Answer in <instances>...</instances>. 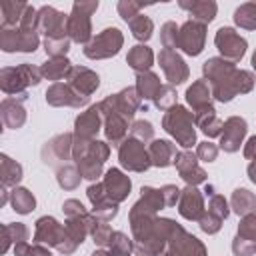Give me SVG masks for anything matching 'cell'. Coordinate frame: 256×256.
<instances>
[{
    "mask_svg": "<svg viewBox=\"0 0 256 256\" xmlns=\"http://www.w3.org/2000/svg\"><path fill=\"white\" fill-rule=\"evenodd\" d=\"M164 130L174 136V140L182 148H192L196 144V132H194V112H188L184 106L176 104L170 110H166L162 118Z\"/></svg>",
    "mask_w": 256,
    "mask_h": 256,
    "instance_id": "1",
    "label": "cell"
},
{
    "mask_svg": "<svg viewBox=\"0 0 256 256\" xmlns=\"http://www.w3.org/2000/svg\"><path fill=\"white\" fill-rule=\"evenodd\" d=\"M42 80V70L32 64L8 66L0 70V88L8 96H22L28 86H36Z\"/></svg>",
    "mask_w": 256,
    "mask_h": 256,
    "instance_id": "2",
    "label": "cell"
},
{
    "mask_svg": "<svg viewBox=\"0 0 256 256\" xmlns=\"http://www.w3.org/2000/svg\"><path fill=\"white\" fill-rule=\"evenodd\" d=\"M34 244H48L56 248L60 254H72L76 250V242L68 236L66 226H62L56 218L52 216H42L36 222V232H34Z\"/></svg>",
    "mask_w": 256,
    "mask_h": 256,
    "instance_id": "3",
    "label": "cell"
},
{
    "mask_svg": "<svg viewBox=\"0 0 256 256\" xmlns=\"http://www.w3.org/2000/svg\"><path fill=\"white\" fill-rule=\"evenodd\" d=\"M98 2H76L72 6V14L68 16L66 22V34L70 40L74 42H82L88 44L92 40V24H90V16L92 12H96Z\"/></svg>",
    "mask_w": 256,
    "mask_h": 256,
    "instance_id": "4",
    "label": "cell"
},
{
    "mask_svg": "<svg viewBox=\"0 0 256 256\" xmlns=\"http://www.w3.org/2000/svg\"><path fill=\"white\" fill-rule=\"evenodd\" d=\"M98 110L104 118V134L108 138V142H112V146H120L126 140L128 134V124L130 120L126 116H122L116 108H114V100L112 96L104 98L102 102H98Z\"/></svg>",
    "mask_w": 256,
    "mask_h": 256,
    "instance_id": "5",
    "label": "cell"
},
{
    "mask_svg": "<svg viewBox=\"0 0 256 256\" xmlns=\"http://www.w3.org/2000/svg\"><path fill=\"white\" fill-rule=\"evenodd\" d=\"M124 38L122 32L118 28H106L100 34H96L86 46H84V54L92 60H102V58H110L114 54H118V50L122 48Z\"/></svg>",
    "mask_w": 256,
    "mask_h": 256,
    "instance_id": "6",
    "label": "cell"
},
{
    "mask_svg": "<svg viewBox=\"0 0 256 256\" xmlns=\"http://www.w3.org/2000/svg\"><path fill=\"white\" fill-rule=\"evenodd\" d=\"M118 160H120L122 168L130 170V172H144L152 166L148 148H144V144L132 136L126 138L118 146Z\"/></svg>",
    "mask_w": 256,
    "mask_h": 256,
    "instance_id": "7",
    "label": "cell"
},
{
    "mask_svg": "<svg viewBox=\"0 0 256 256\" xmlns=\"http://www.w3.org/2000/svg\"><path fill=\"white\" fill-rule=\"evenodd\" d=\"M38 44V32H26L22 28H0V48L4 52H34Z\"/></svg>",
    "mask_w": 256,
    "mask_h": 256,
    "instance_id": "8",
    "label": "cell"
},
{
    "mask_svg": "<svg viewBox=\"0 0 256 256\" xmlns=\"http://www.w3.org/2000/svg\"><path fill=\"white\" fill-rule=\"evenodd\" d=\"M214 44H216V48L220 50L222 58L228 60V62H232V64L240 62V58H242L244 52H246V40H244L236 30H232V28H228V26H222V28L216 32Z\"/></svg>",
    "mask_w": 256,
    "mask_h": 256,
    "instance_id": "9",
    "label": "cell"
},
{
    "mask_svg": "<svg viewBox=\"0 0 256 256\" xmlns=\"http://www.w3.org/2000/svg\"><path fill=\"white\" fill-rule=\"evenodd\" d=\"M206 26L196 20H186L178 30V48L188 56H198L204 48Z\"/></svg>",
    "mask_w": 256,
    "mask_h": 256,
    "instance_id": "10",
    "label": "cell"
},
{
    "mask_svg": "<svg viewBox=\"0 0 256 256\" xmlns=\"http://www.w3.org/2000/svg\"><path fill=\"white\" fill-rule=\"evenodd\" d=\"M72 146H74V134H58L42 148V160L48 166L60 168L72 156Z\"/></svg>",
    "mask_w": 256,
    "mask_h": 256,
    "instance_id": "11",
    "label": "cell"
},
{
    "mask_svg": "<svg viewBox=\"0 0 256 256\" xmlns=\"http://www.w3.org/2000/svg\"><path fill=\"white\" fill-rule=\"evenodd\" d=\"M66 22L68 18L52 6H42L38 10V32H42L46 38H68Z\"/></svg>",
    "mask_w": 256,
    "mask_h": 256,
    "instance_id": "12",
    "label": "cell"
},
{
    "mask_svg": "<svg viewBox=\"0 0 256 256\" xmlns=\"http://www.w3.org/2000/svg\"><path fill=\"white\" fill-rule=\"evenodd\" d=\"M158 62H160V68L164 70V76L166 80L174 86V84H182L184 80H188V66L186 62L178 56L176 50H166L162 48L160 54H158Z\"/></svg>",
    "mask_w": 256,
    "mask_h": 256,
    "instance_id": "13",
    "label": "cell"
},
{
    "mask_svg": "<svg viewBox=\"0 0 256 256\" xmlns=\"http://www.w3.org/2000/svg\"><path fill=\"white\" fill-rule=\"evenodd\" d=\"M46 102L50 106H74V108H80V106H86L90 102V98L80 96L70 84L54 82L46 90Z\"/></svg>",
    "mask_w": 256,
    "mask_h": 256,
    "instance_id": "14",
    "label": "cell"
},
{
    "mask_svg": "<svg viewBox=\"0 0 256 256\" xmlns=\"http://www.w3.org/2000/svg\"><path fill=\"white\" fill-rule=\"evenodd\" d=\"M246 120L240 118V116H232L224 122V128H222V134H220V148L224 152H236L240 150V144L246 136Z\"/></svg>",
    "mask_w": 256,
    "mask_h": 256,
    "instance_id": "15",
    "label": "cell"
},
{
    "mask_svg": "<svg viewBox=\"0 0 256 256\" xmlns=\"http://www.w3.org/2000/svg\"><path fill=\"white\" fill-rule=\"evenodd\" d=\"M174 164H176V170H178L180 178H182L188 186H196V184H200V182L206 180V172L198 166L196 154H192V152H188V150L178 152Z\"/></svg>",
    "mask_w": 256,
    "mask_h": 256,
    "instance_id": "16",
    "label": "cell"
},
{
    "mask_svg": "<svg viewBox=\"0 0 256 256\" xmlns=\"http://www.w3.org/2000/svg\"><path fill=\"white\" fill-rule=\"evenodd\" d=\"M104 118L96 106H90L86 112H82L74 122V138L76 140H94L96 132L100 130Z\"/></svg>",
    "mask_w": 256,
    "mask_h": 256,
    "instance_id": "17",
    "label": "cell"
},
{
    "mask_svg": "<svg viewBox=\"0 0 256 256\" xmlns=\"http://www.w3.org/2000/svg\"><path fill=\"white\" fill-rule=\"evenodd\" d=\"M66 78H68V84H70L80 96H86V98H90V94H92V92L98 88V84H100L98 74L92 72V70L86 68V66H72Z\"/></svg>",
    "mask_w": 256,
    "mask_h": 256,
    "instance_id": "18",
    "label": "cell"
},
{
    "mask_svg": "<svg viewBox=\"0 0 256 256\" xmlns=\"http://www.w3.org/2000/svg\"><path fill=\"white\" fill-rule=\"evenodd\" d=\"M140 192H142V194H140V200L132 206L130 216H156V212L166 206L160 188L144 186Z\"/></svg>",
    "mask_w": 256,
    "mask_h": 256,
    "instance_id": "19",
    "label": "cell"
},
{
    "mask_svg": "<svg viewBox=\"0 0 256 256\" xmlns=\"http://www.w3.org/2000/svg\"><path fill=\"white\" fill-rule=\"evenodd\" d=\"M26 100V94L22 96H6L0 104V116H2V122L6 128H20L24 122H26V110H24V102Z\"/></svg>",
    "mask_w": 256,
    "mask_h": 256,
    "instance_id": "20",
    "label": "cell"
},
{
    "mask_svg": "<svg viewBox=\"0 0 256 256\" xmlns=\"http://www.w3.org/2000/svg\"><path fill=\"white\" fill-rule=\"evenodd\" d=\"M102 184H104V188H106V194H108V198L112 200V202H122L124 198H128V194H130V178L122 172V170H118V168H110V170H106V174H104V180H102Z\"/></svg>",
    "mask_w": 256,
    "mask_h": 256,
    "instance_id": "21",
    "label": "cell"
},
{
    "mask_svg": "<svg viewBox=\"0 0 256 256\" xmlns=\"http://www.w3.org/2000/svg\"><path fill=\"white\" fill-rule=\"evenodd\" d=\"M178 212L186 220H200L202 218V214H204V200H202V194L196 190V186H186L180 192Z\"/></svg>",
    "mask_w": 256,
    "mask_h": 256,
    "instance_id": "22",
    "label": "cell"
},
{
    "mask_svg": "<svg viewBox=\"0 0 256 256\" xmlns=\"http://www.w3.org/2000/svg\"><path fill=\"white\" fill-rule=\"evenodd\" d=\"M234 64L224 60V58H210L204 62L202 66V72H204V80L210 84V86H216L220 84L222 80H226L228 76L234 74Z\"/></svg>",
    "mask_w": 256,
    "mask_h": 256,
    "instance_id": "23",
    "label": "cell"
},
{
    "mask_svg": "<svg viewBox=\"0 0 256 256\" xmlns=\"http://www.w3.org/2000/svg\"><path fill=\"white\" fill-rule=\"evenodd\" d=\"M112 100H114V108H116L122 116H126L128 120H132L134 114H136V110L142 106V98H140L136 86H130V88L120 90L118 94L112 96Z\"/></svg>",
    "mask_w": 256,
    "mask_h": 256,
    "instance_id": "24",
    "label": "cell"
},
{
    "mask_svg": "<svg viewBox=\"0 0 256 256\" xmlns=\"http://www.w3.org/2000/svg\"><path fill=\"white\" fill-rule=\"evenodd\" d=\"M194 124H196L208 138L220 136V134H222V128H224V122L216 116V110H214L212 104L194 112Z\"/></svg>",
    "mask_w": 256,
    "mask_h": 256,
    "instance_id": "25",
    "label": "cell"
},
{
    "mask_svg": "<svg viewBox=\"0 0 256 256\" xmlns=\"http://www.w3.org/2000/svg\"><path fill=\"white\" fill-rule=\"evenodd\" d=\"M148 154H150L152 166L166 168V166L174 164L178 152H176V146L168 140H152V144L148 146Z\"/></svg>",
    "mask_w": 256,
    "mask_h": 256,
    "instance_id": "26",
    "label": "cell"
},
{
    "mask_svg": "<svg viewBox=\"0 0 256 256\" xmlns=\"http://www.w3.org/2000/svg\"><path fill=\"white\" fill-rule=\"evenodd\" d=\"M180 8L188 10L190 16H192V20H196L200 24L212 22L214 16H216V10H218L216 2H212V0H192V2L180 0Z\"/></svg>",
    "mask_w": 256,
    "mask_h": 256,
    "instance_id": "27",
    "label": "cell"
},
{
    "mask_svg": "<svg viewBox=\"0 0 256 256\" xmlns=\"http://www.w3.org/2000/svg\"><path fill=\"white\" fill-rule=\"evenodd\" d=\"M26 2L16 0H2L0 2V14H2V26L0 28H18L22 22V16L26 12Z\"/></svg>",
    "mask_w": 256,
    "mask_h": 256,
    "instance_id": "28",
    "label": "cell"
},
{
    "mask_svg": "<svg viewBox=\"0 0 256 256\" xmlns=\"http://www.w3.org/2000/svg\"><path fill=\"white\" fill-rule=\"evenodd\" d=\"M126 62H128V66H130L132 70H136L138 74L150 72V66H152V62H154V54H152V50H150L148 46L138 44V46L130 48V52H128V56H126Z\"/></svg>",
    "mask_w": 256,
    "mask_h": 256,
    "instance_id": "29",
    "label": "cell"
},
{
    "mask_svg": "<svg viewBox=\"0 0 256 256\" xmlns=\"http://www.w3.org/2000/svg\"><path fill=\"white\" fill-rule=\"evenodd\" d=\"M210 96H212V90L208 88V82L206 80H196L188 90H186V100L188 104L192 106V110H200V108H206L210 106Z\"/></svg>",
    "mask_w": 256,
    "mask_h": 256,
    "instance_id": "30",
    "label": "cell"
},
{
    "mask_svg": "<svg viewBox=\"0 0 256 256\" xmlns=\"http://www.w3.org/2000/svg\"><path fill=\"white\" fill-rule=\"evenodd\" d=\"M0 178H2V186H16L22 180V166L12 160L10 156L2 154L0 156Z\"/></svg>",
    "mask_w": 256,
    "mask_h": 256,
    "instance_id": "31",
    "label": "cell"
},
{
    "mask_svg": "<svg viewBox=\"0 0 256 256\" xmlns=\"http://www.w3.org/2000/svg\"><path fill=\"white\" fill-rule=\"evenodd\" d=\"M160 80L154 72H142L136 76V90L142 100H154L160 90Z\"/></svg>",
    "mask_w": 256,
    "mask_h": 256,
    "instance_id": "32",
    "label": "cell"
},
{
    "mask_svg": "<svg viewBox=\"0 0 256 256\" xmlns=\"http://www.w3.org/2000/svg\"><path fill=\"white\" fill-rule=\"evenodd\" d=\"M230 204H232V208L238 216H246V214L256 210V196L252 192H248L246 188H236L232 192Z\"/></svg>",
    "mask_w": 256,
    "mask_h": 256,
    "instance_id": "33",
    "label": "cell"
},
{
    "mask_svg": "<svg viewBox=\"0 0 256 256\" xmlns=\"http://www.w3.org/2000/svg\"><path fill=\"white\" fill-rule=\"evenodd\" d=\"M28 240V228L20 222H14V224H6L2 226V248L0 252L6 254L10 244H20V242H26Z\"/></svg>",
    "mask_w": 256,
    "mask_h": 256,
    "instance_id": "34",
    "label": "cell"
},
{
    "mask_svg": "<svg viewBox=\"0 0 256 256\" xmlns=\"http://www.w3.org/2000/svg\"><path fill=\"white\" fill-rule=\"evenodd\" d=\"M70 60L66 56H60V58H50L48 62H44L40 66L42 70V76H46L48 80H62L68 76L70 72Z\"/></svg>",
    "mask_w": 256,
    "mask_h": 256,
    "instance_id": "35",
    "label": "cell"
},
{
    "mask_svg": "<svg viewBox=\"0 0 256 256\" xmlns=\"http://www.w3.org/2000/svg\"><path fill=\"white\" fill-rule=\"evenodd\" d=\"M10 202H12V208H14L18 214H28V212H32L34 206H36V198L32 196V192L26 190V188H18V186L12 190Z\"/></svg>",
    "mask_w": 256,
    "mask_h": 256,
    "instance_id": "36",
    "label": "cell"
},
{
    "mask_svg": "<svg viewBox=\"0 0 256 256\" xmlns=\"http://www.w3.org/2000/svg\"><path fill=\"white\" fill-rule=\"evenodd\" d=\"M206 196H208V212L214 214V216L220 218V220H226L228 214H230L226 198H224L222 194H218V192L214 190V186H208V188H206Z\"/></svg>",
    "mask_w": 256,
    "mask_h": 256,
    "instance_id": "37",
    "label": "cell"
},
{
    "mask_svg": "<svg viewBox=\"0 0 256 256\" xmlns=\"http://www.w3.org/2000/svg\"><path fill=\"white\" fill-rule=\"evenodd\" d=\"M234 22L240 28L246 30H256V2H246L240 4L234 12Z\"/></svg>",
    "mask_w": 256,
    "mask_h": 256,
    "instance_id": "38",
    "label": "cell"
},
{
    "mask_svg": "<svg viewBox=\"0 0 256 256\" xmlns=\"http://www.w3.org/2000/svg\"><path fill=\"white\" fill-rule=\"evenodd\" d=\"M128 26H130V30H132V34H134V38L136 40H148L150 36H152V30H154V24H152V20L148 18V16H144V14H138V16H134L130 22H128Z\"/></svg>",
    "mask_w": 256,
    "mask_h": 256,
    "instance_id": "39",
    "label": "cell"
},
{
    "mask_svg": "<svg viewBox=\"0 0 256 256\" xmlns=\"http://www.w3.org/2000/svg\"><path fill=\"white\" fill-rule=\"evenodd\" d=\"M58 184L64 188V190H74L78 184H80V172H78V166H72V164H64L58 168Z\"/></svg>",
    "mask_w": 256,
    "mask_h": 256,
    "instance_id": "40",
    "label": "cell"
},
{
    "mask_svg": "<svg viewBox=\"0 0 256 256\" xmlns=\"http://www.w3.org/2000/svg\"><path fill=\"white\" fill-rule=\"evenodd\" d=\"M236 238H240V240L250 242V244L256 246V212H250V214L242 216V222L238 226Z\"/></svg>",
    "mask_w": 256,
    "mask_h": 256,
    "instance_id": "41",
    "label": "cell"
},
{
    "mask_svg": "<svg viewBox=\"0 0 256 256\" xmlns=\"http://www.w3.org/2000/svg\"><path fill=\"white\" fill-rule=\"evenodd\" d=\"M154 104L160 108V110H170L172 106H176V90L172 84H162L156 98H154Z\"/></svg>",
    "mask_w": 256,
    "mask_h": 256,
    "instance_id": "42",
    "label": "cell"
},
{
    "mask_svg": "<svg viewBox=\"0 0 256 256\" xmlns=\"http://www.w3.org/2000/svg\"><path fill=\"white\" fill-rule=\"evenodd\" d=\"M68 48H70V38H46L44 40V50L50 58L66 56Z\"/></svg>",
    "mask_w": 256,
    "mask_h": 256,
    "instance_id": "43",
    "label": "cell"
},
{
    "mask_svg": "<svg viewBox=\"0 0 256 256\" xmlns=\"http://www.w3.org/2000/svg\"><path fill=\"white\" fill-rule=\"evenodd\" d=\"M92 238H94V244L96 246H100V248H106V246H110V242H112V234H114V230L106 224V222H102V220H98L96 224H94V228H92Z\"/></svg>",
    "mask_w": 256,
    "mask_h": 256,
    "instance_id": "44",
    "label": "cell"
},
{
    "mask_svg": "<svg viewBox=\"0 0 256 256\" xmlns=\"http://www.w3.org/2000/svg\"><path fill=\"white\" fill-rule=\"evenodd\" d=\"M130 132H132V138L140 140L142 144L154 140V128H152V124L148 120H136V122H132Z\"/></svg>",
    "mask_w": 256,
    "mask_h": 256,
    "instance_id": "45",
    "label": "cell"
},
{
    "mask_svg": "<svg viewBox=\"0 0 256 256\" xmlns=\"http://www.w3.org/2000/svg\"><path fill=\"white\" fill-rule=\"evenodd\" d=\"M178 26L174 22H166L160 30V40H162V46L166 50H174L178 48Z\"/></svg>",
    "mask_w": 256,
    "mask_h": 256,
    "instance_id": "46",
    "label": "cell"
},
{
    "mask_svg": "<svg viewBox=\"0 0 256 256\" xmlns=\"http://www.w3.org/2000/svg\"><path fill=\"white\" fill-rule=\"evenodd\" d=\"M14 254L16 256H52L48 248H44L42 244H28V242H20L14 244Z\"/></svg>",
    "mask_w": 256,
    "mask_h": 256,
    "instance_id": "47",
    "label": "cell"
},
{
    "mask_svg": "<svg viewBox=\"0 0 256 256\" xmlns=\"http://www.w3.org/2000/svg\"><path fill=\"white\" fill-rule=\"evenodd\" d=\"M92 214H94L98 220L108 222V220H112V218L118 214V204H116V202H112V200H106V202H102V204L94 206Z\"/></svg>",
    "mask_w": 256,
    "mask_h": 256,
    "instance_id": "48",
    "label": "cell"
},
{
    "mask_svg": "<svg viewBox=\"0 0 256 256\" xmlns=\"http://www.w3.org/2000/svg\"><path fill=\"white\" fill-rule=\"evenodd\" d=\"M234 86H236V92L238 94H246L254 88V76L246 70H236L234 74Z\"/></svg>",
    "mask_w": 256,
    "mask_h": 256,
    "instance_id": "49",
    "label": "cell"
},
{
    "mask_svg": "<svg viewBox=\"0 0 256 256\" xmlns=\"http://www.w3.org/2000/svg\"><path fill=\"white\" fill-rule=\"evenodd\" d=\"M142 8H144L142 2H134V0H122V2H118V12H120V16L126 22H130L134 16H138Z\"/></svg>",
    "mask_w": 256,
    "mask_h": 256,
    "instance_id": "50",
    "label": "cell"
},
{
    "mask_svg": "<svg viewBox=\"0 0 256 256\" xmlns=\"http://www.w3.org/2000/svg\"><path fill=\"white\" fill-rule=\"evenodd\" d=\"M218 156V146L212 142H200L196 148V158L202 162H214Z\"/></svg>",
    "mask_w": 256,
    "mask_h": 256,
    "instance_id": "51",
    "label": "cell"
},
{
    "mask_svg": "<svg viewBox=\"0 0 256 256\" xmlns=\"http://www.w3.org/2000/svg\"><path fill=\"white\" fill-rule=\"evenodd\" d=\"M88 200L92 202V206H98V204H102V202H106V200H110L108 198V194H106V188H104V184L102 182H96V184H92L90 188H88Z\"/></svg>",
    "mask_w": 256,
    "mask_h": 256,
    "instance_id": "52",
    "label": "cell"
},
{
    "mask_svg": "<svg viewBox=\"0 0 256 256\" xmlns=\"http://www.w3.org/2000/svg\"><path fill=\"white\" fill-rule=\"evenodd\" d=\"M198 222H200V228H202L206 234H216V232L220 230V226H222V220L216 218V216L210 214V212H204Z\"/></svg>",
    "mask_w": 256,
    "mask_h": 256,
    "instance_id": "53",
    "label": "cell"
},
{
    "mask_svg": "<svg viewBox=\"0 0 256 256\" xmlns=\"http://www.w3.org/2000/svg\"><path fill=\"white\" fill-rule=\"evenodd\" d=\"M160 190H162V196H164L166 206H176V202L180 200V192H182V190H178L174 184H166V186H162Z\"/></svg>",
    "mask_w": 256,
    "mask_h": 256,
    "instance_id": "54",
    "label": "cell"
},
{
    "mask_svg": "<svg viewBox=\"0 0 256 256\" xmlns=\"http://www.w3.org/2000/svg\"><path fill=\"white\" fill-rule=\"evenodd\" d=\"M62 210H64L66 218H70V216H80V214H86V208L80 204V200H74V198L66 200V202L62 204Z\"/></svg>",
    "mask_w": 256,
    "mask_h": 256,
    "instance_id": "55",
    "label": "cell"
},
{
    "mask_svg": "<svg viewBox=\"0 0 256 256\" xmlns=\"http://www.w3.org/2000/svg\"><path fill=\"white\" fill-rule=\"evenodd\" d=\"M244 158L248 160H256V136H250L246 146H244Z\"/></svg>",
    "mask_w": 256,
    "mask_h": 256,
    "instance_id": "56",
    "label": "cell"
},
{
    "mask_svg": "<svg viewBox=\"0 0 256 256\" xmlns=\"http://www.w3.org/2000/svg\"><path fill=\"white\" fill-rule=\"evenodd\" d=\"M248 176H250V180L256 184V160L250 162V166H248Z\"/></svg>",
    "mask_w": 256,
    "mask_h": 256,
    "instance_id": "57",
    "label": "cell"
},
{
    "mask_svg": "<svg viewBox=\"0 0 256 256\" xmlns=\"http://www.w3.org/2000/svg\"><path fill=\"white\" fill-rule=\"evenodd\" d=\"M92 256H110V250L108 248H100V250H94Z\"/></svg>",
    "mask_w": 256,
    "mask_h": 256,
    "instance_id": "58",
    "label": "cell"
},
{
    "mask_svg": "<svg viewBox=\"0 0 256 256\" xmlns=\"http://www.w3.org/2000/svg\"><path fill=\"white\" fill-rule=\"evenodd\" d=\"M162 256H180V254H178V252H176L174 248H170V246H166V250H164V254H162Z\"/></svg>",
    "mask_w": 256,
    "mask_h": 256,
    "instance_id": "59",
    "label": "cell"
},
{
    "mask_svg": "<svg viewBox=\"0 0 256 256\" xmlns=\"http://www.w3.org/2000/svg\"><path fill=\"white\" fill-rule=\"evenodd\" d=\"M252 66H254V70H256V50H254V54H252Z\"/></svg>",
    "mask_w": 256,
    "mask_h": 256,
    "instance_id": "60",
    "label": "cell"
}]
</instances>
